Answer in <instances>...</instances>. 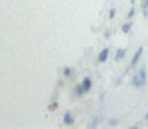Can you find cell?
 <instances>
[{
  "label": "cell",
  "instance_id": "2e32d148",
  "mask_svg": "<svg viewBox=\"0 0 148 129\" xmlns=\"http://www.w3.org/2000/svg\"><path fill=\"white\" fill-rule=\"evenodd\" d=\"M145 119H148V113H147V115H145Z\"/></svg>",
  "mask_w": 148,
  "mask_h": 129
},
{
  "label": "cell",
  "instance_id": "277c9868",
  "mask_svg": "<svg viewBox=\"0 0 148 129\" xmlns=\"http://www.w3.org/2000/svg\"><path fill=\"white\" fill-rule=\"evenodd\" d=\"M125 53H127V52H125L124 49H118V50H116V53H115V60H116V62L122 60V59L125 57Z\"/></svg>",
  "mask_w": 148,
  "mask_h": 129
},
{
  "label": "cell",
  "instance_id": "52a82bcc",
  "mask_svg": "<svg viewBox=\"0 0 148 129\" xmlns=\"http://www.w3.org/2000/svg\"><path fill=\"white\" fill-rule=\"evenodd\" d=\"M82 85H84V87H85V90L88 92V90H91L92 82H91V79H89V78H85V79H84V82H82Z\"/></svg>",
  "mask_w": 148,
  "mask_h": 129
},
{
  "label": "cell",
  "instance_id": "8fae6325",
  "mask_svg": "<svg viewBox=\"0 0 148 129\" xmlns=\"http://www.w3.org/2000/svg\"><path fill=\"white\" fill-rule=\"evenodd\" d=\"M98 122H99L98 118H97V119H94V122H92V124H89V125H88V128H95V126L98 125Z\"/></svg>",
  "mask_w": 148,
  "mask_h": 129
},
{
  "label": "cell",
  "instance_id": "3957f363",
  "mask_svg": "<svg viewBox=\"0 0 148 129\" xmlns=\"http://www.w3.org/2000/svg\"><path fill=\"white\" fill-rule=\"evenodd\" d=\"M108 53H109V50L105 47L101 53H99V56H98V60L101 62V63H103V62H106V59H108Z\"/></svg>",
  "mask_w": 148,
  "mask_h": 129
},
{
  "label": "cell",
  "instance_id": "7c38bea8",
  "mask_svg": "<svg viewBox=\"0 0 148 129\" xmlns=\"http://www.w3.org/2000/svg\"><path fill=\"white\" fill-rule=\"evenodd\" d=\"M56 108H58V103H56V102H52L49 105V111H55Z\"/></svg>",
  "mask_w": 148,
  "mask_h": 129
},
{
  "label": "cell",
  "instance_id": "8992f818",
  "mask_svg": "<svg viewBox=\"0 0 148 129\" xmlns=\"http://www.w3.org/2000/svg\"><path fill=\"white\" fill-rule=\"evenodd\" d=\"M63 122L66 124V125H72L73 124V118H72V115L68 112V113H65V116H63Z\"/></svg>",
  "mask_w": 148,
  "mask_h": 129
},
{
  "label": "cell",
  "instance_id": "30bf717a",
  "mask_svg": "<svg viewBox=\"0 0 148 129\" xmlns=\"http://www.w3.org/2000/svg\"><path fill=\"white\" fill-rule=\"evenodd\" d=\"M63 75L65 76H72V68H65L63 69Z\"/></svg>",
  "mask_w": 148,
  "mask_h": 129
},
{
  "label": "cell",
  "instance_id": "6da1fadb",
  "mask_svg": "<svg viewBox=\"0 0 148 129\" xmlns=\"http://www.w3.org/2000/svg\"><path fill=\"white\" fill-rule=\"evenodd\" d=\"M145 82H147V75H145V69L143 68V69L134 76V79H132V85L135 86V87H141V86L145 85Z\"/></svg>",
  "mask_w": 148,
  "mask_h": 129
},
{
  "label": "cell",
  "instance_id": "7a4b0ae2",
  "mask_svg": "<svg viewBox=\"0 0 148 129\" xmlns=\"http://www.w3.org/2000/svg\"><path fill=\"white\" fill-rule=\"evenodd\" d=\"M141 55H143V47H140V49L137 50V53L134 55V57H132V60H131V68L137 65V62L140 60V57H141Z\"/></svg>",
  "mask_w": 148,
  "mask_h": 129
},
{
  "label": "cell",
  "instance_id": "ba28073f",
  "mask_svg": "<svg viewBox=\"0 0 148 129\" xmlns=\"http://www.w3.org/2000/svg\"><path fill=\"white\" fill-rule=\"evenodd\" d=\"M75 92H76V95H79V96H81V95H84V93H85L86 90H85V87H84V85L81 83V85H78V86H76Z\"/></svg>",
  "mask_w": 148,
  "mask_h": 129
},
{
  "label": "cell",
  "instance_id": "9a60e30c",
  "mask_svg": "<svg viewBox=\"0 0 148 129\" xmlns=\"http://www.w3.org/2000/svg\"><path fill=\"white\" fill-rule=\"evenodd\" d=\"M109 125H111V126H112V125H116V121H115V119H112V121L109 122Z\"/></svg>",
  "mask_w": 148,
  "mask_h": 129
},
{
  "label": "cell",
  "instance_id": "4fadbf2b",
  "mask_svg": "<svg viewBox=\"0 0 148 129\" xmlns=\"http://www.w3.org/2000/svg\"><path fill=\"white\" fill-rule=\"evenodd\" d=\"M114 16H115V9H111L109 10V19H112Z\"/></svg>",
  "mask_w": 148,
  "mask_h": 129
},
{
  "label": "cell",
  "instance_id": "5b68a950",
  "mask_svg": "<svg viewBox=\"0 0 148 129\" xmlns=\"http://www.w3.org/2000/svg\"><path fill=\"white\" fill-rule=\"evenodd\" d=\"M141 7H143L144 17H148V0H141Z\"/></svg>",
  "mask_w": 148,
  "mask_h": 129
},
{
  "label": "cell",
  "instance_id": "5bb4252c",
  "mask_svg": "<svg viewBox=\"0 0 148 129\" xmlns=\"http://www.w3.org/2000/svg\"><path fill=\"white\" fill-rule=\"evenodd\" d=\"M134 12H135V9L131 7V10H130V13H128V17H132V16H134Z\"/></svg>",
  "mask_w": 148,
  "mask_h": 129
},
{
  "label": "cell",
  "instance_id": "9c48e42d",
  "mask_svg": "<svg viewBox=\"0 0 148 129\" xmlns=\"http://www.w3.org/2000/svg\"><path fill=\"white\" fill-rule=\"evenodd\" d=\"M131 26H132V23H131V22H128V23L122 25V32H124V33H128V32L131 30Z\"/></svg>",
  "mask_w": 148,
  "mask_h": 129
}]
</instances>
